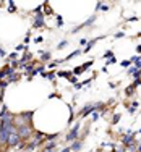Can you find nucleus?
<instances>
[{"label": "nucleus", "instance_id": "1", "mask_svg": "<svg viewBox=\"0 0 141 152\" xmlns=\"http://www.w3.org/2000/svg\"><path fill=\"white\" fill-rule=\"evenodd\" d=\"M96 110H104V104L102 102H97V104H88V105L83 107V110L80 112L81 117H86L88 113H94Z\"/></svg>", "mask_w": 141, "mask_h": 152}, {"label": "nucleus", "instance_id": "2", "mask_svg": "<svg viewBox=\"0 0 141 152\" xmlns=\"http://www.w3.org/2000/svg\"><path fill=\"white\" fill-rule=\"evenodd\" d=\"M16 133H18V136L21 139H28L31 134V125H26V123H20V125H16Z\"/></svg>", "mask_w": 141, "mask_h": 152}, {"label": "nucleus", "instance_id": "3", "mask_svg": "<svg viewBox=\"0 0 141 152\" xmlns=\"http://www.w3.org/2000/svg\"><path fill=\"white\" fill-rule=\"evenodd\" d=\"M80 128H81V125L80 123H76L75 126L70 130V133L67 134V137H65V141L67 142H75L76 141V137H78V133H80Z\"/></svg>", "mask_w": 141, "mask_h": 152}, {"label": "nucleus", "instance_id": "4", "mask_svg": "<svg viewBox=\"0 0 141 152\" xmlns=\"http://www.w3.org/2000/svg\"><path fill=\"white\" fill-rule=\"evenodd\" d=\"M20 141H21V137L18 136V133H11L10 134V137H8V142H7V144H8V146H11V147H15V146H18V144H20Z\"/></svg>", "mask_w": 141, "mask_h": 152}, {"label": "nucleus", "instance_id": "5", "mask_svg": "<svg viewBox=\"0 0 141 152\" xmlns=\"http://www.w3.org/2000/svg\"><path fill=\"white\" fill-rule=\"evenodd\" d=\"M33 26H34V28H44V26H45V23H44V15H42V13H39V15H36Z\"/></svg>", "mask_w": 141, "mask_h": 152}, {"label": "nucleus", "instance_id": "6", "mask_svg": "<svg viewBox=\"0 0 141 152\" xmlns=\"http://www.w3.org/2000/svg\"><path fill=\"white\" fill-rule=\"evenodd\" d=\"M94 21H96V15L89 16V20L86 21V23H83V24H81V26H76L75 29H73V32H76V31H80L81 28H88V26H92V24H94Z\"/></svg>", "mask_w": 141, "mask_h": 152}, {"label": "nucleus", "instance_id": "7", "mask_svg": "<svg viewBox=\"0 0 141 152\" xmlns=\"http://www.w3.org/2000/svg\"><path fill=\"white\" fill-rule=\"evenodd\" d=\"M11 71H13V68H11V66H3V68H2V70H0V81H2V79H3V78H8V75H10Z\"/></svg>", "mask_w": 141, "mask_h": 152}, {"label": "nucleus", "instance_id": "8", "mask_svg": "<svg viewBox=\"0 0 141 152\" xmlns=\"http://www.w3.org/2000/svg\"><path fill=\"white\" fill-rule=\"evenodd\" d=\"M122 142L125 144V146H130V144H133L135 142V134H126V136H123V139H122Z\"/></svg>", "mask_w": 141, "mask_h": 152}, {"label": "nucleus", "instance_id": "9", "mask_svg": "<svg viewBox=\"0 0 141 152\" xmlns=\"http://www.w3.org/2000/svg\"><path fill=\"white\" fill-rule=\"evenodd\" d=\"M101 39H104V36H101V37H96V39H91L88 44H86V49H84V52H89L92 47H94V44H96L97 41H101Z\"/></svg>", "mask_w": 141, "mask_h": 152}, {"label": "nucleus", "instance_id": "10", "mask_svg": "<svg viewBox=\"0 0 141 152\" xmlns=\"http://www.w3.org/2000/svg\"><path fill=\"white\" fill-rule=\"evenodd\" d=\"M18 79H20V75H18V73H15V71H11L10 75H8V78H7V81L8 83H15V81H18Z\"/></svg>", "mask_w": 141, "mask_h": 152}, {"label": "nucleus", "instance_id": "11", "mask_svg": "<svg viewBox=\"0 0 141 152\" xmlns=\"http://www.w3.org/2000/svg\"><path fill=\"white\" fill-rule=\"evenodd\" d=\"M57 76H60V78H68L70 79L71 76V71H67V70H62V71H57Z\"/></svg>", "mask_w": 141, "mask_h": 152}, {"label": "nucleus", "instance_id": "12", "mask_svg": "<svg viewBox=\"0 0 141 152\" xmlns=\"http://www.w3.org/2000/svg\"><path fill=\"white\" fill-rule=\"evenodd\" d=\"M81 147H83V141H75L73 142V146H71V151L78 152V151H81Z\"/></svg>", "mask_w": 141, "mask_h": 152}, {"label": "nucleus", "instance_id": "13", "mask_svg": "<svg viewBox=\"0 0 141 152\" xmlns=\"http://www.w3.org/2000/svg\"><path fill=\"white\" fill-rule=\"evenodd\" d=\"M130 60H131V63H135V66L138 70H141V57H131Z\"/></svg>", "mask_w": 141, "mask_h": 152}, {"label": "nucleus", "instance_id": "14", "mask_svg": "<svg viewBox=\"0 0 141 152\" xmlns=\"http://www.w3.org/2000/svg\"><path fill=\"white\" fill-rule=\"evenodd\" d=\"M80 54H81V50H75V52H71L70 55L67 57V58H63V61H70L71 58H73V57H78V55H80Z\"/></svg>", "mask_w": 141, "mask_h": 152}, {"label": "nucleus", "instance_id": "15", "mask_svg": "<svg viewBox=\"0 0 141 152\" xmlns=\"http://www.w3.org/2000/svg\"><path fill=\"white\" fill-rule=\"evenodd\" d=\"M20 117L25 118V120H28V122H31V118H33V112H26V113H21Z\"/></svg>", "mask_w": 141, "mask_h": 152}, {"label": "nucleus", "instance_id": "16", "mask_svg": "<svg viewBox=\"0 0 141 152\" xmlns=\"http://www.w3.org/2000/svg\"><path fill=\"white\" fill-rule=\"evenodd\" d=\"M96 7H97V10H102V11H107V10H109V5H106V3H101V2H99Z\"/></svg>", "mask_w": 141, "mask_h": 152}, {"label": "nucleus", "instance_id": "17", "mask_svg": "<svg viewBox=\"0 0 141 152\" xmlns=\"http://www.w3.org/2000/svg\"><path fill=\"white\" fill-rule=\"evenodd\" d=\"M49 58H51V52H42V54H41V60H49Z\"/></svg>", "mask_w": 141, "mask_h": 152}, {"label": "nucleus", "instance_id": "18", "mask_svg": "<svg viewBox=\"0 0 141 152\" xmlns=\"http://www.w3.org/2000/svg\"><path fill=\"white\" fill-rule=\"evenodd\" d=\"M33 66H34V63H28V65H25L23 68H25V71H28V73H33V70H34Z\"/></svg>", "mask_w": 141, "mask_h": 152}, {"label": "nucleus", "instance_id": "19", "mask_svg": "<svg viewBox=\"0 0 141 152\" xmlns=\"http://www.w3.org/2000/svg\"><path fill=\"white\" fill-rule=\"evenodd\" d=\"M83 71H84V70H83V66H76L75 70H73V75H75V76H78V75H81Z\"/></svg>", "mask_w": 141, "mask_h": 152}, {"label": "nucleus", "instance_id": "20", "mask_svg": "<svg viewBox=\"0 0 141 152\" xmlns=\"http://www.w3.org/2000/svg\"><path fill=\"white\" fill-rule=\"evenodd\" d=\"M42 71H44V66H37V68H34V70H33V73H31V75L34 76V75H37V73H42Z\"/></svg>", "mask_w": 141, "mask_h": 152}, {"label": "nucleus", "instance_id": "21", "mask_svg": "<svg viewBox=\"0 0 141 152\" xmlns=\"http://www.w3.org/2000/svg\"><path fill=\"white\" fill-rule=\"evenodd\" d=\"M133 92H135V86H133V84H131V87H126V89H125V94H126V96H131Z\"/></svg>", "mask_w": 141, "mask_h": 152}, {"label": "nucleus", "instance_id": "22", "mask_svg": "<svg viewBox=\"0 0 141 152\" xmlns=\"http://www.w3.org/2000/svg\"><path fill=\"white\" fill-rule=\"evenodd\" d=\"M8 11H16V5H15V2H8Z\"/></svg>", "mask_w": 141, "mask_h": 152}, {"label": "nucleus", "instance_id": "23", "mask_svg": "<svg viewBox=\"0 0 141 152\" xmlns=\"http://www.w3.org/2000/svg\"><path fill=\"white\" fill-rule=\"evenodd\" d=\"M42 75H44L47 79H51V81H54V79H55V75H54V73H42Z\"/></svg>", "mask_w": 141, "mask_h": 152}, {"label": "nucleus", "instance_id": "24", "mask_svg": "<svg viewBox=\"0 0 141 152\" xmlns=\"http://www.w3.org/2000/svg\"><path fill=\"white\" fill-rule=\"evenodd\" d=\"M67 46H68V42H67V41H62L60 44H59V46H57V49H59V50H62V49H65Z\"/></svg>", "mask_w": 141, "mask_h": 152}, {"label": "nucleus", "instance_id": "25", "mask_svg": "<svg viewBox=\"0 0 141 152\" xmlns=\"http://www.w3.org/2000/svg\"><path fill=\"white\" fill-rule=\"evenodd\" d=\"M91 65H92V60H89V61H86V63H83V65H81V66H83V70H88V68H89V66Z\"/></svg>", "mask_w": 141, "mask_h": 152}, {"label": "nucleus", "instance_id": "26", "mask_svg": "<svg viewBox=\"0 0 141 152\" xmlns=\"http://www.w3.org/2000/svg\"><path fill=\"white\" fill-rule=\"evenodd\" d=\"M136 71H138V68H136V66H131L130 70H128V75H131V76H133V75L136 73Z\"/></svg>", "mask_w": 141, "mask_h": 152}, {"label": "nucleus", "instance_id": "27", "mask_svg": "<svg viewBox=\"0 0 141 152\" xmlns=\"http://www.w3.org/2000/svg\"><path fill=\"white\" fill-rule=\"evenodd\" d=\"M45 5V15H52V13H54V11H52V8H49V5H47V3H44Z\"/></svg>", "mask_w": 141, "mask_h": 152}, {"label": "nucleus", "instance_id": "28", "mask_svg": "<svg viewBox=\"0 0 141 152\" xmlns=\"http://www.w3.org/2000/svg\"><path fill=\"white\" fill-rule=\"evenodd\" d=\"M62 24H63V21H62V16H60V15H57V26L60 28Z\"/></svg>", "mask_w": 141, "mask_h": 152}, {"label": "nucleus", "instance_id": "29", "mask_svg": "<svg viewBox=\"0 0 141 152\" xmlns=\"http://www.w3.org/2000/svg\"><path fill=\"white\" fill-rule=\"evenodd\" d=\"M131 65V60H125V61H122V66L123 68H126V66H130Z\"/></svg>", "mask_w": 141, "mask_h": 152}, {"label": "nucleus", "instance_id": "30", "mask_svg": "<svg viewBox=\"0 0 141 152\" xmlns=\"http://www.w3.org/2000/svg\"><path fill=\"white\" fill-rule=\"evenodd\" d=\"M26 49H28V47H26L25 44H20V46L16 47V50H26Z\"/></svg>", "mask_w": 141, "mask_h": 152}, {"label": "nucleus", "instance_id": "31", "mask_svg": "<svg viewBox=\"0 0 141 152\" xmlns=\"http://www.w3.org/2000/svg\"><path fill=\"white\" fill-rule=\"evenodd\" d=\"M112 57H114V55H112V52H110V50L104 54V58H112Z\"/></svg>", "mask_w": 141, "mask_h": 152}, {"label": "nucleus", "instance_id": "32", "mask_svg": "<svg viewBox=\"0 0 141 152\" xmlns=\"http://www.w3.org/2000/svg\"><path fill=\"white\" fill-rule=\"evenodd\" d=\"M115 61H117V58H115V57H112L110 60H107V65H110V63H115Z\"/></svg>", "mask_w": 141, "mask_h": 152}, {"label": "nucleus", "instance_id": "33", "mask_svg": "<svg viewBox=\"0 0 141 152\" xmlns=\"http://www.w3.org/2000/svg\"><path fill=\"white\" fill-rule=\"evenodd\" d=\"M118 120H120V115H115V117H114V120H112V122H114V125H115V123H118Z\"/></svg>", "mask_w": 141, "mask_h": 152}, {"label": "nucleus", "instance_id": "34", "mask_svg": "<svg viewBox=\"0 0 141 152\" xmlns=\"http://www.w3.org/2000/svg\"><path fill=\"white\" fill-rule=\"evenodd\" d=\"M136 149V144L135 142H133V144H130V146H128V151H135Z\"/></svg>", "mask_w": 141, "mask_h": 152}, {"label": "nucleus", "instance_id": "35", "mask_svg": "<svg viewBox=\"0 0 141 152\" xmlns=\"http://www.w3.org/2000/svg\"><path fill=\"white\" fill-rule=\"evenodd\" d=\"M68 81H70V83H73V84H76V76L73 75V76L70 78V79H68Z\"/></svg>", "mask_w": 141, "mask_h": 152}, {"label": "nucleus", "instance_id": "36", "mask_svg": "<svg viewBox=\"0 0 141 152\" xmlns=\"http://www.w3.org/2000/svg\"><path fill=\"white\" fill-rule=\"evenodd\" d=\"M123 36H125V32H117L115 37H117V39H120V37H123Z\"/></svg>", "mask_w": 141, "mask_h": 152}, {"label": "nucleus", "instance_id": "37", "mask_svg": "<svg viewBox=\"0 0 141 152\" xmlns=\"http://www.w3.org/2000/svg\"><path fill=\"white\" fill-rule=\"evenodd\" d=\"M18 65H20V61H11V68H16Z\"/></svg>", "mask_w": 141, "mask_h": 152}, {"label": "nucleus", "instance_id": "38", "mask_svg": "<svg viewBox=\"0 0 141 152\" xmlns=\"http://www.w3.org/2000/svg\"><path fill=\"white\" fill-rule=\"evenodd\" d=\"M97 118H99V113H97V112H94V113H92V120H97Z\"/></svg>", "mask_w": 141, "mask_h": 152}, {"label": "nucleus", "instance_id": "39", "mask_svg": "<svg viewBox=\"0 0 141 152\" xmlns=\"http://www.w3.org/2000/svg\"><path fill=\"white\" fill-rule=\"evenodd\" d=\"M2 57H5V50H3V49L0 47V58H2Z\"/></svg>", "mask_w": 141, "mask_h": 152}, {"label": "nucleus", "instance_id": "40", "mask_svg": "<svg viewBox=\"0 0 141 152\" xmlns=\"http://www.w3.org/2000/svg\"><path fill=\"white\" fill-rule=\"evenodd\" d=\"M70 151H71V147H65V149H63L62 152H70Z\"/></svg>", "mask_w": 141, "mask_h": 152}, {"label": "nucleus", "instance_id": "41", "mask_svg": "<svg viewBox=\"0 0 141 152\" xmlns=\"http://www.w3.org/2000/svg\"><path fill=\"white\" fill-rule=\"evenodd\" d=\"M136 52H138V54H141V46H136Z\"/></svg>", "mask_w": 141, "mask_h": 152}, {"label": "nucleus", "instance_id": "42", "mask_svg": "<svg viewBox=\"0 0 141 152\" xmlns=\"http://www.w3.org/2000/svg\"><path fill=\"white\" fill-rule=\"evenodd\" d=\"M45 152H55L54 149H49V147H45Z\"/></svg>", "mask_w": 141, "mask_h": 152}, {"label": "nucleus", "instance_id": "43", "mask_svg": "<svg viewBox=\"0 0 141 152\" xmlns=\"http://www.w3.org/2000/svg\"><path fill=\"white\" fill-rule=\"evenodd\" d=\"M140 133H141V130H140Z\"/></svg>", "mask_w": 141, "mask_h": 152}, {"label": "nucleus", "instance_id": "44", "mask_svg": "<svg viewBox=\"0 0 141 152\" xmlns=\"http://www.w3.org/2000/svg\"><path fill=\"white\" fill-rule=\"evenodd\" d=\"M140 84H141V81H140Z\"/></svg>", "mask_w": 141, "mask_h": 152}, {"label": "nucleus", "instance_id": "45", "mask_svg": "<svg viewBox=\"0 0 141 152\" xmlns=\"http://www.w3.org/2000/svg\"><path fill=\"white\" fill-rule=\"evenodd\" d=\"M140 36H141V34H140Z\"/></svg>", "mask_w": 141, "mask_h": 152}]
</instances>
